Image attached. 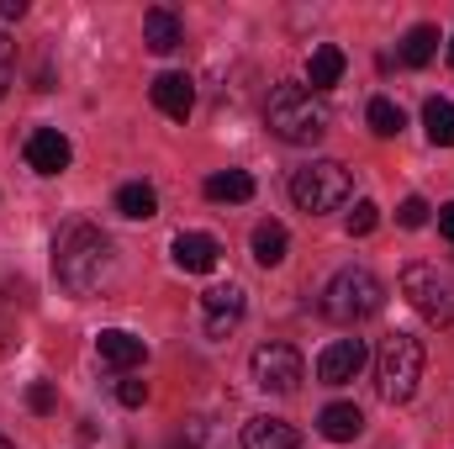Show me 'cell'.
<instances>
[{
	"mask_svg": "<svg viewBox=\"0 0 454 449\" xmlns=\"http://www.w3.org/2000/svg\"><path fill=\"white\" fill-rule=\"evenodd\" d=\"M116 270L112 238L96 223H64L53 238V275L69 296H96Z\"/></svg>",
	"mask_w": 454,
	"mask_h": 449,
	"instance_id": "cell-1",
	"label": "cell"
},
{
	"mask_svg": "<svg viewBox=\"0 0 454 449\" xmlns=\"http://www.w3.org/2000/svg\"><path fill=\"white\" fill-rule=\"evenodd\" d=\"M264 122H270V132L280 138V143H317L323 132H328V101L323 96H312L307 85H296V80H286V85H275L270 91V101H264Z\"/></svg>",
	"mask_w": 454,
	"mask_h": 449,
	"instance_id": "cell-2",
	"label": "cell"
},
{
	"mask_svg": "<svg viewBox=\"0 0 454 449\" xmlns=\"http://www.w3.org/2000/svg\"><path fill=\"white\" fill-rule=\"evenodd\" d=\"M380 302H386V286H380V275H375V270H364V264H343L339 275L323 286V302H317V312H323L328 323L354 328V323L375 318V312H380Z\"/></svg>",
	"mask_w": 454,
	"mask_h": 449,
	"instance_id": "cell-3",
	"label": "cell"
},
{
	"mask_svg": "<svg viewBox=\"0 0 454 449\" xmlns=\"http://www.w3.org/2000/svg\"><path fill=\"white\" fill-rule=\"evenodd\" d=\"M418 381H423V343L412 334H391L380 343V354H375V386H380V397L391 407H402V402H412Z\"/></svg>",
	"mask_w": 454,
	"mask_h": 449,
	"instance_id": "cell-4",
	"label": "cell"
},
{
	"mask_svg": "<svg viewBox=\"0 0 454 449\" xmlns=\"http://www.w3.org/2000/svg\"><path fill=\"white\" fill-rule=\"evenodd\" d=\"M348 196H354V180H348V169H343L339 159H312V164H301L291 175V201L301 212H312V217L339 212Z\"/></svg>",
	"mask_w": 454,
	"mask_h": 449,
	"instance_id": "cell-5",
	"label": "cell"
},
{
	"mask_svg": "<svg viewBox=\"0 0 454 449\" xmlns=\"http://www.w3.org/2000/svg\"><path fill=\"white\" fill-rule=\"evenodd\" d=\"M402 296L428 318V323H454V275L450 270H439V264H428V259H412L407 270H402Z\"/></svg>",
	"mask_w": 454,
	"mask_h": 449,
	"instance_id": "cell-6",
	"label": "cell"
},
{
	"mask_svg": "<svg viewBox=\"0 0 454 449\" xmlns=\"http://www.w3.org/2000/svg\"><path fill=\"white\" fill-rule=\"evenodd\" d=\"M248 370H254V386L275 391V397H291L307 381V365H301V354L291 343H259L254 359H248Z\"/></svg>",
	"mask_w": 454,
	"mask_h": 449,
	"instance_id": "cell-7",
	"label": "cell"
},
{
	"mask_svg": "<svg viewBox=\"0 0 454 449\" xmlns=\"http://www.w3.org/2000/svg\"><path fill=\"white\" fill-rule=\"evenodd\" d=\"M364 359H370L364 338H333V343L317 354V381H323V386H348V381L364 370Z\"/></svg>",
	"mask_w": 454,
	"mask_h": 449,
	"instance_id": "cell-8",
	"label": "cell"
},
{
	"mask_svg": "<svg viewBox=\"0 0 454 449\" xmlns=\"http://www.w3.org/2000/svg\"><path fill=\"white\" fill-rule=\"evenodd\" d=\"M21 154H27V169H37V175H64L69 159H74V148H69V138H64L59 127H37V132H27Z\"/></svg>",
	"mask_w": 454,
	"mask_h": 449,
	"instance_id": "cell-9",
	"label": "cell"
},
{
	"mask_svg": "<svg viewBox=\"0 0 454 449\" xmlns=\"http://www.w3.org/2000/svg\"><path fill=\"white\" fill-rule=\"evenodd\" d=\"M201 312H207V334L212 338H227L238 323H243V312H248V296H243V286H212L207 296H201Z\"/></svg>",
	"mask_w": 454,
	"mask_h": 449,
	"instance_id": "cell-10",
	"label": "cell"
},
{
	"mask_svg": "<svg viewBox=\"0 0 454 449\" xmlns=\"http://www.w3.org/2000/svg\"><path fill=\"white\" fill-rule=\"evenodd\" d=\"M169 254H175V264H180L185 275H207V270H217L223 243H217L212 232H180V238L169 243Z\"/></svg>",
	"mask_w": 454,
	"mask_h": 449,
	"instance_id": "cell-11",
	"label": "cell"
},
{
	"mask_svg": "<svg viewBox=\"0 0 454 449\" xmlns=\"http://www.w3.org/2000/svg\"><path fill=\"white\" fill-rule=\"evenodd\" d=\"M148 96H153V106L164 116H175V122H185V116L196 112V85H191V75H159L153 85H148Z\"/></svg>",
	"mask_w": 454,
	"mask_h": 449,
	"instance_id": "cell-12",
	"label": "cell"
},
{
	"mask_svg": "<svg viewBox=\"0 0 454 449\" xmlns=\"http://www.w3.org/2000/svg\"><path fill=\"white\" fill-rule=\"evenodd\" d=\"M317 434H323L328 445H354V439L364 434V413H359L354 402H328V407L317 413Z\"/></svg>",
	"mask_w": 454,
	"mask_h": 449,
	"instance_id": "cell-13",
	"label": "cell"
},
{
	"mask_svg": "<svg viewBox=\"0 0 454 449\" xmlns=\"http://www.w3.org/2000/svg\"><path fill=\"white\" fill-rule=\"evenodd\" d=\"M96 354H101L112 370H132V365L148 359V343L137 334H127V328H106V334L96 338Z\"/></svg>",
	"mask_w": 454,
	"mask_h": 449,
	"instance_id": "cell-14",
	"label": "cell"
},
{
	"mask_svg": "<svg viewBox=\"0 0 454 449\" xmlns=\"http://www.w3.org/2000/svg\"><path fill=\"white\" fill-rule=\"evenodd\" d=\"M243 449H301V434L280 418H248L243 423Z\"/></svg>",
	"mask_w": 454,
	"mask_h": 449,
	"instance_id": "cell-15",
	"label": "cell"
},
{
	"mask_svg": "<svg viewBox=\"0 0 454 449\" xmlns=\"http://www.w3.org/2000/svg\"><path fill=\"white\" fill-rule=\"evenodd\" d=\"M143 43H148L153 53H175V48L185 43V27H180V16H175L169 5H153V11L143 16Z\"/></svg>",
	"mask_w": 454,
	"mask_h": 449,
	"instance_id": "cell-16",
	"label": "cell"
},
{
	"mask_svg": "<svg viewBox=\"0 0 454 449\" xmlns=\"http://www.w3.org/2000/svg\"><path fill=\"white\" fill-rule=\"evenodd\" d=\"M343 48H333V43H323V48H312V64H307V85H312V96H323L328 85H339L343 80Z\"/></svg>",
	"mask_w": 454,
	"mask_h": 449,
	"instance_id": "cell-17",
	"label": "cell"
},
{
	"mask_svg": "<svg viewBox=\"0 0 454 449\" xmlns=\"http://www.w3.org/2000/svg\"><path fill=\"white\" fill-rule=\"evenodd\" d=\"M207 201H227V207H238V201H248L254 196V175L248 169H223V175H207Z\"/></svg>",
	"mask_w": 454,
	"mask_h": 449,
	"instance_id": "cell-18",
	"label": "cell"
},
{
	"mask_svg": "<svg viewBox=\"0 0 454 449\" xmlns=\"http://www.w3.org/2000/svg\"><path fill=\"white\" fill-rule=\"evenodd\" d=\"M439 27H428V21H418L407 37H402V64L407 69H423V64H434V53H439Z\"/></svg>",
	"mask_w": 454,
	"mask_h": 449,
	"instance_id": "cell-19",
	"label": "cell"
},
{
	"mask_svg": "<svg viewBox=\"0 0 454 449\" xmlns=\"http://www.w3.org/2000/svg\"><path fill=\"white\" fill-rule=\"evenodd\" d=\"M116 212H121V217H132V223H148V217L159 212V191H153V185H143V180H127V185L116 191Z\"/></svg>",
	"mask_w": 454,
	"mask_h": 449,
	"instance_id": "cell-20",
	"label": "cell"
},
{
	"mask_svg": "<svg viewBox=\"0 0 454 449\" xmlns=\"http://www.w3.org/2000/svg\"><path fill=\"white\" fill-rule=\"evenodd\" d=\"M286 248H291V232L280 223H259L254 227V259L264 264V270H275L280 259H286Z\"/></svg>",
	"mask_w": 454,
	"mask_h": 449,
	"instance_id": "cell-21",
	"label": "cell"
},
{
	"mask_svg": "<svg viewBox=\"0 0 454 449\" xmlns=\"http://www.w3.org/2000/svg\"><path fill=\"white\" fill-rule=\"evenodd\" d=\"M423 127H428V143H439V148H454V101L434 96V101L423 106Z\"/></svg>",
	"mask_w": 454,
	"mask_h": 449,
	"instance_id": "cell-22",
	"label": "cell"
},
{
	"mask_svg": "<svg viewBox=\"0 0 454 449\" xmlns=\"http://www.w3.org/2000/svg\"><path fill=\"white\" fill-rule=\"evenodd\" d=\"M364 116H370V132H375V138H396V132L407 127V112H402L396 101H386V96H375V101L364 106Z\"/></svg>",
	"mask_w": 454,
	"mask_h": 449,
	"instance_id": "cell-23",
	"label": "cell"
},
{
	"mask_svg": "<svg viewBox=\"0 0 454 449\" xmlns=\"http://www.w3.org/2000/svg\"><path fill=\"white\" fill-rule=\"evenodd\" d=\"M375 223H380V207H375V201H354V212H348V232L364 238V232H375Z\"/></svg>",
	"mask_w": 454,
	"mask_h": 449,
	"instance_id": "cell-24",
	"label": "cell"
},
{
	"mask_svg": "<svg viewBox=\"0 0 454 449\" xmlns=\"http://www.w3.org/2000/svg\"><path fill=\"white\" fill-rule=\"evenodd\" d=\"M396 223L402 227H423L428 223V201H423V196H407V201L396 207Z\"/></svg>",
	"mask_w": 454,
	"mask_h": 449,
	"instance_id": "cell-25",
	"label": "cell"
},
{
	"mask_svg": "<svg viewBox=\"0 0 454 449\" xmlns=\"http://www.w3.org/2000/svg\"><path fill=\"white\" fill-rule=\"evenodd\" d=\"M27 407H32V413H53V407H59L53 386H48V381H32V386H27Z\"/></svg>",
	"mask_w": 454,
	"mask_h": 449,
	"instance_id": "cell-26",
	"label": "cell"
},
{
	"mask_svg": "<svg viewBox=\"0 0 454 449\" xmlns=\"http://www.w3.org/2000/svg\"><path fill=\"white\" fill-rule=\"evenodd\" d=\"M11 80H16V43L0 37V96L11 91Z\"/></svg>",
	"mask_w": 454,
	"mask_h": 449,
	"instance_id": "cell-27",
	"label": "cell"
},
{
	"mask_svg": "<svg viewBox=\"0 0 454 449\" xmlns=\"http://www.w3.org/2000/svg\"><path fill=\"white\" fill-rule=\"evenodd\" d=\"M116 402L121 407H143L148 402V386L143 381H116Z\"/></svg>",
	"mask_w": 454,
	"mask_h": 449,
	"instance_id": "cell-28",
	"label": "cell"
},
{
	"mask_svg": "<svg viewBox=\"0 0 454 449\" xmlns=\"http://www.w3.org/2000/svg\"><path fill=\"white\" fill-rule=\"evenodd\" d=\"M0 16H5V21H21V16H27V0H0Z\"/></svg>",
	"mask_w": 454,
	"mask_h": 449,
	"instance_id": "cell-29",
	"label": "cell"
},
{
	"mask_svg": "<svg viewBox=\"0 0 454 449\" xmlns=\"http://www.w3.org/2000/svg\"><path fill=\"white\" fill-rule=\"evenodd\" d=\"M439 227H444V238L454 243V201H444V207H439Z\"/></svg>",
	"mask_w": 454,
	"mask_h": 449,
	"instance_id": "cell-30",
	"label": "cell"
},
{
	"mask_svg": "<svg viewBox=\"0 0 454 449\" xmlns=\"http://www.w3.org/2000/svg\"><path fill=\"white\" fill-rule=\"evenodd\" d=\"M0 449H16V445H11V439H5V434H0Z\"/></svg>",
	"mask_w": 454,
	"mask_h": 449,
	"instance_id": "cell-31",
	"label": "cell"
},
{
	"mask_svg": "<svg viewBox=\"0 0 454 449\" xmlns=\"http://www.w3.org/2000/svg\"><path fill=\"white\" fill-rule=\"evenodd\" d=\"M450 64H454V37H450Z\"/></svg>",
	"mask_w": 454,
	"mask_h": 449,
	"instance_id": "cell-32",
	"label": "cell"
}]
</instances>
